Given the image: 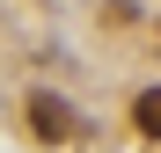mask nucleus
<instances>
[{"mask_svg":"<svg viewBox=\"0 0 161 153\" xmlns=\"http://www.w3.org/2000/svg\"><path fill=\"white\" fill-rule=\"evenodd\" d=\"M30 124H37V139H51V146L80 131V124H73V110H66L59 95H30Z\"/></svg>","mask_w":161,"mask_h":153,"instance_id":"f257e3e1","label":"nucleus"},{"mask_svg":"<svg viewBox=\"0 0 161 153\" xmlns=\"http://www.w3.org/2000/svg\"><path fill=\"white\" fill-rule=\"evenodd\" d=\"M132 124H139V139H161V88H147L132 102Z\"/></svg>","mask_w":161,"mask_h":153,"instance_id":"f03ea898","label":"nucleus"}]
</instances>
